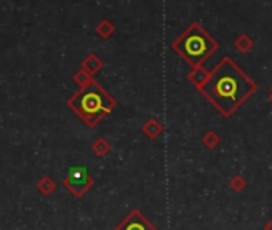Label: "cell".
Returning <instances> with one entry per match:
<instances>
[{
  "label": "cell",
  "instance_id": "obj_1",
  "mask_svg": "<svg viewBox=\"0 0 272 230\" xmlns=\"http://www.w3.org/2000/svg\"><path fill=\"white\" fill-rule=\"evenodd\" d=\"M256 90V82L229 56H224L210 70L208 80L199 88L202 96L224 119L234 115Z\"/></svg>",
  "mask_w": 272,
  "mask_h": 230
},
{
  "label": "cell",
  "instance_id": "obj_2",
  "mask_svg": "<svg viewBox=\"0 0 272 230\" xmlns=\"http://www.w3.org/2000/svg\"><path fill=\"white\" fill-rule=\"evenodd\" d=\"M67 104L90 128L98 125L117 105L116 99L95 80L82 86Z\"/></svg>",
  "mask_w": 272,
  "mask_h": 230
},
{
  "label": "cell",
  "instance_id": "obj_3",
  "mask_svg": "<svg viewBox=\"0 0 272 230\" xmlns=\"http://www.w3.org/2000/svg\"><path fill=\"white\" fill-rule=\"evenodd\" d=\"M219 48V43L208 34L200 23H192L178 39L171 43V50L181 56L191 69L204 66Z\"/></svg>",
  "mask_w": 272,
  "mask_h": 230
},
{
  "label": "cell",
  "instance_id": "obj_4",
  "mask_svg": "<svg viewBox=\"0 0 272 230\" xmlns=\"http://www.w3.org/2000/svg\"><path fill=\"white\" fill-rule=\"evenodd\" d=\"M95 185V179L90 176L85 166H74L67 171L64 178V187L72 193L74 197H83Z\"/></svg>",
  "mask_w": 272,
  "mask_h": 230
},
{
  "label": "cell",
  "instance_id": "obj_5",
  "mask_svg": "<svg viewBox=\"0 0 272 230\" xmlns=\"http://www.w3.org/2000/svg\"><path fill=\"white\" fill-rule=\"evenodd\" d=\"M112 230H159V227H155L139 209H131L130 214Z\"/></svg>",
  "mask_w": 272,
  "mask_h": 230
},
{
  "label": "cell",
  "instance_id": "obj_6",
  "mask_svg": "<svg viewBox=\"0 0 272 230\" xmlns=\"http://www.w3.org/2000/svg\"><path fill=\"white\" fill-rule=\"evenodd\" d=\"M141 131L146 138L157 139L163 133V125L160 120H157L155 117H151V119H147L146 123L141 127Z\"/></svg>",
  "mask_w": 272,
  "mask_h": 230
},
{
  "label": "cell",
  "instance_id": "obj_7",
  "mask_svg": "<svg viewBox=\"0 0 272 230\" xmlns=\"http://www.w3.org/2000/svg\"><path fill=\"white\" fill-rule=\"evenodd\" d=\"M208 77H210V70H207L204 66H200L196 69H191V72L188 74V80L199 90V88L208 80Z\"/></svg>",
  "mask_w": 272,
  "mask_h": 230
},
{
  "label": "cell",
  "instance_id": "obj_8",
  "mask_svg": "<svg viewBox=\"0 0 272 230\" xmlns=\"http://www.w3.org/2000/svg\"><path fill=\"white\" fill-rule=\"evenodd\" d=\"M103 66H104V63L98 58V55H95V53H90L82 63V69H85L86 72H90L92 75H95L98 70H101Z\"/></svg>",
  "mask_w": 272,
  "mask_h": 230
},
{
  "label": "cell",
  "instance_id": "obj_9",
  "mask_svg": "<svg viewBox=\"0 0 272 230\" xmlns=\"http://www.w3.org/2000/svg\"><path fill=\"white\" fill-rule=\"evenodd\" d=\"M111 149H112L111 143L108 139H104V138H98L92 144V150H93V154L96 157H106L111 152Z\"/></svg>",
  "mask_w": 272,
  "mask_h": 230
},
{
  "label": "cell",
  "instance_id": "obj_10",
  "mask_svg": "<svg viewBox=\"0 0 272 230\" xmlns=\"http://www.w3.org/2000/svg\"><path fill=\"white\" fill-rule=\"evenodd\" d=\"M234 47H235V50H237V51H240V53H248V51H251V50H253L254 42H253V39L250 37V35L242 34V35H239V37L235 39Z\"/></svg>",
  "mask_w": 272,
  "mask_h": 230
},
{
  "label": "cell",
  "instance_id": "obj_11",
  "mask_svg": "<svg viewBox=\"0 0 272 230\" xmlns=\"http://www.w3.org/2000/svg\"><path fill=\"white\" fill-rule=\"evenodd\" d=\"M219 143H221V136L213 130L207 131L204 138H202V144H204L207 149H216L219 146Z\"/></svg>",
  "mask_w": 272,
  "mask_h": 230
},
{
  "label": "cell",
  "instance_id": "obj_12",
  "mask_svg": "<svg viewBox=\"0 0 272 230\" xmlns=\"http://www.w3.org/2000/svg\"><path fill=\"white\" fill-rule=\"evenodd\" d=\"M96 32H98L100 37L109 39L111 35L116 32V26H114L109 20H103L98 26H96Z\"/></svg>",
  "mask_w": 272,
  "mask_h": 230
},
{
  "label": "cell",
  "instance_id": "obj_13",
  "mask_svg": "<svg viewBox=\"0 0 272 230\" xmlns=\"http://www.w3.org/2000/svg\"><path fill=\"white\" fill-rule=\"evenodd\" d=\"M229 187L234 192H242V190H245V187H247V179H245L242 174H235L229 181Z\"/></svg>",
  "mask_w": 272,
  "mask_h": 230
},
{
  "label": "cell",
  "instance_id": "obj_14",
  "mask_svg": "<svg viewBox=\"0 0 272 230\" xmlns=\"http://www.w3.org/2000/svg\"><path fill=\"white\" fill-rule=\"evenodd\" d=\"M74 80L78 83V86H86L88 83H92L93 82V77H92V74L90 72H86L85 69H80L78 72L75 74V77H74Z\"/></svg>",
  "mask_w": 272,
  "mask_h": 230
},
{
  "label": "cell",
  "instance_id": "obj_15",
  "mask_svg": "<svg viewBox=\"0 0 272 230\" xmlns=\"http://www.w3.org/2000/svg\"><path fill=\"white\" fill-rule=\"evenodd\" d=\"M39 190L42 192V193H45V195H48V193H51L55 190V187H56V184L53 182V179L51 178H43L40 182H39Z\"/></svg>",
  "mask_w": 272,
  "mask_h": 230
},
{
  "label": "cell",
  "instance_id": "obj_16",
  "mask_svg": "<svg viewBox=\"0 0 272 230\" xmlns=\"http://www.w3.org/2000/svg\"><path fill=\"white\" fill-rule=\"evenodd\" d=\"M264 230H272V219L269 220V222L266 224V227H264Z\"/></svg>",
  "mask_w": 272,
  "mask_h": 230
},
{
  "label": "cell",
  "instance_id": "obj_17",
  "mask_svg": "<svg viewBox=\"0 0 272 230\" xmlns=\"http://www.w3.org/2000/svg\"><path fill=\"white\" fill-rule=\"evenodd\" d=\"M269 101L272 102V85H270V88H269Z\"/></svg>",
  "mask_w": 272,
  "mask_h": 230
}]
</instances>
